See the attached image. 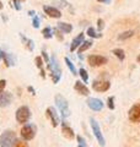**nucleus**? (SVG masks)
<instances>
[{
	"label": "nucleus",
	"instance_id": "f257e3e1",
	"mask_svg": "<svg viewBox=\"0 0 140 147\" xmlns=\"http://www.w3.org/2000/svg\"><path fill=\"white\" fill-rule=\"evenodd\" d=\"M48 69L50 70V75H52V80L54 84H58L59 80H60V77H62V69H60L59 66V63L57 60V58L53 57L50 58V60H49V64H48Z\"/></svg>",
	"mask_w": 140,
	"mask_h": 147
},
{
	"label": "nucleus",
	"instance_id": "f03ea898",
	"mask_svg": "<svg viewBox=\"0 0 140 147\" xmlns=\"http://www.w3.org/2000/svg\"><path fill=\"white\" fill-rule=\"evenodd\" d=\"M16 142V134L11 130H6L0 135V147H12Z\"/></svg>",
	"mask_w": 140,
	"mask_h": 147
},
{
	"label": "nucleus",
	"instance_id": "7ed1b4c3",
	"mask_svg": "<svg viewBox=\"0 0 140 147\" xmlns=\"http://www.w3.org/2000/svg\"><path fill=\"white\" fill-rule=\"evenodd\" d=\"M55 103H57V107L59 108L60 113L64 118H67L70 115V109H69V104L68 100L65 99L62 94H57L55 96Z\"/></svg>",
	"mask_w": 140,
	"mask_h": 147
},
{
	"label": "nucleus",
	"instance_id": "20e7f679",
	"mask_svg": "<svg viewBox=\"0 0 140 147\" xmlns=\"http://www.w3.org/2000/svg\"><path fill=\"white\" fill-rule=\"evenodd\" d=\"M36 132H37V127L35 124H26L21 129V136L25 141L32 140L36 136Z\"/></svg>",
	"mask_w": 140,
	"mask_h": 147
},
{
	"label": "nucleus",
	"instance_id": "39448f33",
	"mask_svg": "<svg viewBox=\"0 0 140 147\" xmlns=\"http://www.w3.org/2000/svg\"><path fill=\"white\" fill-rule=\"evenodd\" d=\"M31 118V112L30 108L26 107V105H22L16 110V120L20 124H25L30 120Z\"/></svg>",
	"mask_w": 140,
	"mask_h": 147
},
{
	"label": "nucleus",
	"instance_id": "423d86ee",
	"mask_svg": "<svg viewBox=\"0 0 140 147\" xmlns=\"http://www.w3.org/2000/svg\"><path fill=\"white\" fill-rule=\"evenodd\" d=\"M90 123H91V127H92V131H93V135H95L96 140L99 141V144L102 147H103L106 145V141H105V137H103V135H102V132H101V129H100L99 123H97L93 118L90 119Z\"/></svg>",
	"mask_w": 140,
	"mask_h": 147
},
{
	"label": "nucleus",
	"instance_id": "0eeeda50",
	"mask_svg": "<svg viewBox=\"0 0 140 147\" xmlns=\"http://www.w3.org/2000/svg\"><path fill=\"white\" fill-rule=\"evenodd\" d=\"M87 63L90 64L91 66H101V65H105L107 63V58L106 57H102V55H90L87 58Z\"/></svg>",
	"mask_w": 140,
	"mask_h": 147
},
{
	"label": "nucleus",
	"instance_id": "6e6552de",
	"mask_svg": "<svg viewBox=\"0 0 140 147\" xmlns=\"http://www.w3.org/2000/svg\"><path fill=\"white\" fill-rule=\"evenodd\" d=\"M111 84L109 81L106 80H95L92 82V88L96 92H106L107 90H109Z\"/></svg>",
	"mask_w": 140,
	"mask_h": 147
},
{
	"label": "nucleus",
	"instance_id": "1a4fd4ad",
	"mask_svg": "<svg viewBox=\"0 0 140 147\" xmlns=\"http://www.w3.org/2000/svg\"><path fill=\"white\" fill-rule=\"evenodd\" d=\"M129 120L133 123H140V103L134 104L129 110Z\"/></svg>",
	"mask_w": 140,
	"mask_h": 147
},
{
	"label": "nucleus",
	"instance_id": "9d476101",
	"mask_svg": "<svg viewBox=\"0 0 140 147\" xmlns=\"http://www.w3.org/2000/svg\"><path fill=\"white\" fill-rule=\"evenodd\" d=\"M46 113H47V117L50 119V123H52V125H53L54 127H57V126L59 125V123H60V119H59V117H58L57 112H55V109H54L53 107H49V108H47Z\"/></svg>",
	"mask_w": 140,
	"mask_h": 147
},
{
	"label": "nucleus",
	"instance_id": "9b49d317",
	"mask_svg": "<svg viewBox=\"0 0 140 147\" xmlns=\"http://www.w3.org/2000/svg\"><path fill=\"white\" fill-rule=\"evenodd\" d=\"M87 105H88V108L95 110V112H100V110H102V108H103V102L99 98H88Z\"/></svg>",
	"mask_w": 140,
	"mask_h": 147
},
{
	"label": "nucleus",
	"instance_id": "f8f14e48",
	"mask_svg": "<svg viewBox=\"0 0 140 147\" xmlns=\"http://www.w3.org/2000/svg\"><path fill=\"white\" fill-rule=\"evenodd\" d=\"M12 100V94L10 92H3L0 94V107L4 108V107H7L9 104L11 103Z\"/></svg>",
	"mask_w": 140,
	"mask_h": 147
},
{
	"label": "nucleus",
	"instance_id": "ddd939ff",
	"mask_svg": "<svg viewBox=\"0 0 140 147\" xmlns=\"http://www.w3.org/2000/svg\"><path fill=\"white\" fill-rule=\"evenodd\" d=\"M43 10H44V12H46L49 17L59 18L60 16H62V12H60L57 7H53V6H43Z\"/></svg>",
	"mask_w": 140,
	"mask_h": 147
},
{
	"label": "nucleus",
	"instance_id": "4468645a",
	"mask_svg": "<svg viewBox=\"0 0 140 147\" xmlns=\"http://www.w3.org/2000/svg\"><path fill=\"white\" fill-rule=\"evenodd\" d=\"M62 132H63V135L67 137L68 140H73L74 137H75V134H74V131H73V129L70 127L67 123H62Z\"/></svg>",
	"mask_w": 140,
	"mask_h": 147
},
{
	"label": "nucleus",
	"instance_id": "2eb2a0df",
	"mask_svg": "<svg viewBox=\"0 0 140 147\" xmlns=\"http://www.w3.org/2000/svg\"><path fill=\"white\" fill-rule=\"evenodd\" d=\"M84 36H85L84 33H80L77 37H75V38L73 39L71 44H70V52H75L76 48H79L82 44V42H84Z\"/></svg>",
	"mask_w": 140,
	"mask_h": 147
},
{
	"label": "nucleus",
	"instance_id": "dca6fc26",
	"mask_svg": "<svg viewBox=\"0 0 140 147\" xmlns=\"http://www.w3.org/2000/svg\"><path fill=\"white\" fill-rule=\"evenodd\" d=\"M74 88H75L76 92H79V93L82 94V96H88V93H90V91H88L86 85L82 84L81 81H76L75 82V86H74Z\"/></svg>",
	"mask_w": 140,
	"mask_h": 147
},
{
	"label": "nucleus",
	"instance_id": "f3484780",
	"mask_svg": "<svg viewBox=\"0 0 140 147\" xmlns=\"http://www.w3.org/2000/svg\"><path fill=\"white\" fill-rule=\"evenodd\" d=\"M58 30L63 33H70L73 31V26L70 24H67V22H59L58 24Z\"/></svg>",
	"mask_w": 140,
	"mask_h": 147
},
{
	"label": "nucleus",
	"instance_id": "a211bd4d",
	"mask_svg": "<svg viewBox=\"0 0 140 147\" xmlns=\"http://www.w3.org/2000/svg\"><path fill=\"white\" fill-rule=\"evenodd\" d=\"M20 37H21V39H22V42H23V44L26 45V48L30 50V52H32V50L35 49V42L32 39H30V38H27V37H25L23 34H21L20 33Z\"/></svg>",
	"mask_w": 140,
	"mask_h": 147
},
{
	"label": "nucleus",
	"instance_id": "6ab92c4d",
	"mask_svg": "<svg viewBox=\"0 0 140 147\" xmlns=\"http://www.w3.org/2000/svg\"><path fill=\"white\" fill-rule=\"evenodd\" d=\"M4 61H5V65L7 67L15 65V58H14V55H11V54H6V53L4 54Z\"/></svg>",
	"mask_w": 140,
	"mask_h": 147
},
{
	"label": "nucleus",
	"instance_id": "aec40b11",
	"mask_svg": "<svg viewBox=\"0 0 140 147\" xmlns=\"http://www.w3.org/2000/svg\"><path fill=\"white\" fill-rule=\"evenodd\" d=\"M91 45H92V40H84L82 44L79 47V54H81V53L85 52V50H87Z\"/></svg>",
	"mask_w": 140,
	"mask_h": 147
},
{
	"label": "nucleus",
	"instance_id": "412c9836",
	"mask_svg": "<svg viewBox=\"0 0 140 147\" xmlns=\"http://www.w3.org/2000/svg\"><path fill=\"white\" fill-rule=\"evenodd\" d=\"M112 53H113L117 58L119 59L120 61H123L124 60V58H125V54H124V50L123 49H119V48H117V49H113L112 50Z\"/></svg>",
	"mask_w": 140,
	"mask_h": 147
},
{
	"label": "nucleus",
	"instance_id": "4be33fe9",
	"mask_svg": "<svg viewBox=\"0 0 140 147\" xmlns=\"http://www.w3.org/2000/svg\"><path fill=\"white\" fill-rule=\"evenodd\" d=\"M133 34H134V31H125V32H123V33H120L118 36V39L119 40L128 39V38H130V37H133Z\"/></svg>",
	"mask_w": 140,
	"mask_h": 147
},
{
	"label": "nucleus",
	"instance_id": "5701e85b",
	"mask_svg": "<svg viewBox=\"0 0 140 147\" xmlns=\"http://www.w3.org/2000/svg\"><path fill=\"white\" fill-rule=\"evenodd\" d=\"M64 60H65V64H67V66L69 67V70L73 72V75H77L76 69H75V66H74V64H73L71 61H70V59H69V58H65Z\"/></svg>",
	"mask_w": 140,
	"mask_h": 147
},
{
	"label": "nucleus",
	"instance_id": "b1692460",
	"mask_svg": "<svg viewBox=\"0 0 140 147\" xmlns=\"http://www.w3.org/2000/svg\"><path fill=\"white\" fill-rule=\"evenodd\" d=\"M42 34H43L44 38L49 39V38H52V37H53V30L50 28V27H46V28L42 31Z\"/></svg>",
	"mask_w": 140,
	"mask_h": 147
},
{
	"label": "nucleus",
	"instance_id": "393cba45",
	"mask_svg": "<svg viewBox=\"0 0 140 147\" xmlns=\"http://www.w3.org/2000/svg\"><path fill=\"white\" fill-rule=\"evenodd\" d=\"M87 34L90 36L91 38H101V37H102V34L101 33H97L93 27H90V28L87 30Z\"/></svg>",
	"mask_w": 140,
	"mask_h": 147
},
{
	"label": "nucleus",
	"instance_id": "a878e982",
	"mask_svg": "<svg viewBox=\"0 0 140 147\" xmlns=\"http://www.w3.org/2000/svg\"><path fill=\"white\" fill-rule=\"evenodd\" d=\"M79 75L81 76V79H82V81H84V82H87V81H88V75H87V71H86L84 67H81L80 70H79Z\"/></svg>",
	"mask_w": 140,
	"mask_h": 147
},
{
	"label": "nucleus",
	"instance_id": "bb28decb",
	"mask_svg": "<svg viewBox=\"0 0 140 147\" xmlns=\"http://www.w3.org/2000/svg\"><path fill=\"white\" fill-rule=\"evenodd\" d=\"M35 61H36V66L42 70V69H43V60H42V58L41 57H37L35 59Z\"/></svg>",
	"mask_w": 140,
	"mask_h": 147
},
{
	"label": "nucleus",
	"instance_id": "cd10ccee",
	"mask_svg": "<svg viewBox=\"0 0 140 147\" xmlns=\"http://www.w3.org/2000/svg\"><path fill=\"white\" fill-rule=\"evenodd\" d=\"M107 105H108V108L111 110L114 109V97H109L108 100H107Z\"/></svg>",
	"mask_w": 140,
	"mask_h": 147
},
{
	"label": "nucleus",
	"instance_id": "c85d7f7f",
	"mask_svg": "<svg viewBox=\"0 0 140 147\" xmlns=\"http://www.w3.org/2000/svg\"><path fill=\"white\" fill-rule=\"evenodd\" d=\"M76 140L79 142V147H86V142L81 136H76Z\"/></svg>",
	"mask_w": 140,
	"mask_h": 147
},
{
	"label": "nucleus",
	"instance_id": "c756f323",
	"mask_svg": "<svg viewBox=\"0 0 140 147\" xmlns=\"http://www.w3.org/2000/svg\"><path fill=\"white\" fill-rule=\"evenodd\" d=\"M32 26H33L35 28H38V27H39V18H38V16H33V21H32Z\"/></svg>",
	"mask_w": 140,
	"mask_h": 147
},
{
	"label": "nucleus",
	"instance_id": "7c9ffc66",
	"mask_svg": "<svg viewBox=\"0 0 140 147\" xmlns=\"http://www.w3.org/2000/svg\"><path fill=\"white\" fill-rule=\"evenodd\" d=\"M14 147H29V146H27L26 142H23V141H17V140H16V142H15V145H14Z\"/></svg>",
	"mask_w": 140,
	"mask_h": 147
},
{
	"label": "nucleus",
	"instance_id": "2f4dec72",
	"mask_svg": "<svg viewBox=\"0 0 140 147\" xmlns=\"http://www.w3.org/2000/svg\"><path fill=\"white\" fill-rule=\"evenodd\" d=\"M103 27H105V22L102 18H99V21H97V28H99L100 31L103 30Z\"/></svg>",
	"mask_w": 140,
	"mask_h": 147
},
{
	"label": "nucleus",
	"instance_id": "473e14b6",
	"mask_svg": "<svg viewBox=\"0 0 140 147\" xmlns=\"http://www.w3.org/2000/svg\"><path fill=\"white\" fill-rule=\"evenodd\" d=\"M6 86V81L5 80H0V94L4 92V88H5Z\"/></svg>",
	"mask_w": 140,
	"mask_h": 147
},
{
	"label": "nucleus",
	"instance_id": "72a5a7b5",
	"mask_svg": "<svg viewBox=\"0 0 140 147\" xmlns=\"http://www.w3.org/2000/svg\"><path fill=\"white\" fill-rule=\"evenodd\" d=\"M12 3H14V6H15L16 10H21V5H20L18 0H12Z\"/></svg>",
	"mask_w": 140,
	"mask_h": 147
},
{
	"label": "nucleus",
	"instance_id": "f704fd0d",
	"mask_svg": "<svg viewBox=\"0 0 140 147\" xmlns=\"http://www.w3.org/2000/svg\"><path fill=\"white\" fill-rule=\"evenodd\" d=\"M42 54H43V58H44V61H46L47 64H49V58H48V55H47V53H46V52H42Z\"/></svg>",
	"mask_w": 140,
	"mask_h": 147
},
{
	"label": "nucleus",
	"instance_id": "c9c22d12",
	"mask_svg": "<svg viewBox=\"0 0 140 147\" xmlns=\"http://www.w3.org/2000/svg\"><path fill=\"white\" fill-rule=\"evenodd\" d=\"M99 3H102V4H109L111 0H97Z\"/></svg>",
	"mask_w": 140,
	"mask_h": 147
},
{
	"label": "nucleus",
	"instance_id": "e433bc0d",
	"mask_svg": "<svg viewBox=\"0 0 140 147\" xmlns=\"http://www.w3.org/2000/svg\"><path fill=\"white\" fill-rule=\"evenodd\" d=\"M29 15L30 16H36V12L35 11H29Z\"/></svg>",
	"mask_w": 140,
	"mask_h": 147
},
{
	"label": "nucleus",
	"instance_id": "4c0bfd02",
	"mask_svg": "<svg viewBox=\"0 0 140 147\" xmlns=\"http://www.w3.org/2000/svg\"><path fill=\"white\" fill-rule=\"evenodd\" d=\"M4 54H5L4 53V50H0V60H1V58L4 57Z\"/></svg>",
	"mask_w": 140,
	"mask_h": 147
},
{
	"label": "nucleus",
	"instance_id": "58836bf2",
	"mask_svg": "<svg viewBox=\"0 0 140 147\" xmlns=\"http://www.w3.org/2000/svg\"><path fill=\"white\" fill-rule=\"evenodd\" d=\"M29 91H30V92H32V93H33V94H35V88H32V87H31V86L29 87Z\"/></svg>",
	"mask_w": 140,
	"mask_h": 147
},
{
	"label": "nucleus",
	"instance_id": "ea45409f",
	"mask_svg": "<svg viewBox=\"0 0 140 147\" xmlns=\"http://www.w3.org/2000/svg\"><path fill=\"white\" fill-rule=\"evenodd\" d=\"M0 9H3V3L0 1Z\"/></svg>",
	"mask_w": 140,
	"mask_h": 147
},
{
	"label": "nucleus",
	"instance_id": "a19ab883",
	"mask_svg": "<svg viewBox=\"0 0 140 147\" xmlns=\"http://www.w3.org/2000/svg\"><path fill=\"white\" fill-rule=\"evenodd\" d=\"M138 63L140 64V55H139V57H138Z\"/></svg>",
	"mask_w": 140,
	"mask_h": 147
},
{
	"label": "nucleus",
	"instance_id": "79ce46f5",
	"mask_svg": "<svg viewBox=\"0 0 140 147\" xmlns=\"http://www.w3.org/2000/svg\"><path fill=\"white\" fill-rule=\"evenodd\" d=\"M18 1H23V0H18Z\"/></svg>",
	"mask_w": 140,
	"mask_h": 147
}]
</instances>
